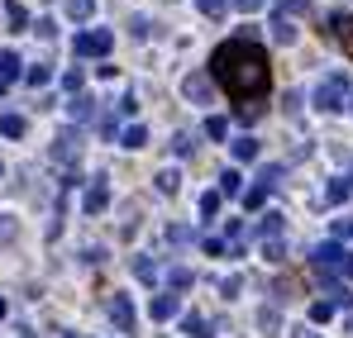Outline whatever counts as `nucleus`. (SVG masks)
Masks as SVG:
<instances>
[{
	"label": "nucleus",
	"mask_w": 353,
	"mask_h": 338,
	"mask_svg": "<svg viewBox=\"0 0 353 338\" xmlns=\"http://www.w3.org/2000/svg\"><path fill=\"white\" fill-rule=\"evenodd\" d=\"M110 319H115L119 334H134V305H129V295H119V291H115V300H110Z\"/></svg>",
	"instance_id": "nucleus-7"
},
{
	"label": "nucleus",
	"mask_w": 353,
	"mask_h": 338,
	"mask_svg": "<svg viewBox=\"0 0 353 338\" xmlns=\"http://www.w3.org/2000/svg\"><path fill=\"white\" fill-rule=\"evenodd\" d=\"M110 48H115V34L110 29H86V34L72 39V53L77 57H105Z\"/></svg>",
	"instance_id": "nucleus-4"
},
{
	"label": "nucleus",
	"mask_w": 353,
	"mask_h": 338,
	"mask_svg": "<svg viewBox=\"0 0 353 338\" xmlns=\"http://www.w3.org/2000/svg\"><path fill=\"white\" fill-rule=\"evenodd\" d=\"M148 315H153V319H172V315H181V300H176V295H153V300H148Z\"/></svg>",
	"instance_id": "nucleus-10"
},
{
	"label": "nucleus",
	"mask_w": 353,
	"mask_h": 338,
	"mask_svg": "<svg viewBox=\"0 0 353 338\" xmlns=\"http://www.w3.org/2000/svg\"><path fill=\"white\" fill-rule=\"evenodd\" d=\"M282 162H272V167H263L258 171V181H253V186H263V191H268V196H272V191H277V181H282Z\"/></svg>",
	"instance_id": "nucleus-16"
},
{
	"label": "nucleus",
	"mask_w": 353,
	"mask_h": 338,
	"mask_svg": "<svg viewBox=\"0 0 353 338\" xmlns=\"http://www.w3.org/2000/svg\"><path fill=\"white\" fill-rule=\"evenodd\" d=\"M349 196H353L349 176H339V181H334V186H330V191H325V200H330V205H339V200H349Z\"/></svg>",
	"instance_id": "nucleus-25"
},
{
	"label": "nucleus",
	"mask_w": 353,
	"mask_h": 338,
	"mask_svg": "<svg viewBox=\"0 0 353 338\" xmlns=\"http://www.w3.org/2000/svg\"><path fill=\"white\" fill-rule=\"evenodd\" d=\"M181 91H186L191 101H210V76H201V72H196V76H186V81H181Z\"/></svg>",
	"instance_id": "nucleus-15"
},
{
	"label": "nucleus",
	"mask_w": 353,
	"mask_h": 338,
	"mask_svg": "<svg viewBox=\"0 0 353 338\" xmlns=\"http://www.w3.org/2000/svg\"><path fill=\"white\" fill-rule=\"evenodd\" d=\"M24 129H29L24 114H0V134H5V138H24Z\"/></svg>",
	"instance_id": "nucleus-17"
},
{
	"label": "nucleus",
	"mask_w": 353,
	"mask_h": 338,
	"mask_svg": "<svg viewBox=\"0 0 353 338\" xmlns=\"http://www.w3.org/2000/svg\"><path fill=\"white\" fill-rule=\"evenodd\" d=\"M5 19H10V29H14V34H24V29H29V10H24L19 0H5Z\"/></svg>",
	"instance_id": "nucleus-14"
},
{
	"label": "nucleus",
	"mask_w": 353,
	"mask_h": 338,
	"mask_svg": "<svg viewBox=\"0 0 353 338\" xmlns=\"http://www.w3.org/2000/svg\"><path fill=\"white\" fill-rule=\"evenodd\" d=\"M101 134H105V138H119V119H115V114L101 119Z\"/></svg>",
	"instance_id": "nucleus-39"
},
{
	"label": "nucleus",
	"mask_w": 353,
	"mask_h": 338,
	"mask_svg": "<svg viewBox=\"0 0 353 338\" xmlns=\"http://www.w3.org/2000/svg\"><path fill=\"white\" fill-rule=\"evenodd\" d=\"M263 200H268L263 186H248V191H243V205H248V210H263Z\"/></svg>",
	"instance_id": "nucleus-32"
},
{
	"label": "nucleus",
	"mask_w": 353,
	"mask_h": 338,
	"mask_svg": "<svg viewBox=\"0 0 353 338\" xmlns=\"http://www.w3.org/2000/svg\"><path fill=\"white\" fill-rule=\"evenodd\" d=\"M134 277H139V282H158V262L139 257V262H134Z\"/></svg>",
	"instance_id": "nucleus-28"
},
{
	"label": "nucleus",
	"mask_w": 353,
	"mask_h": 338,
	"mask_svg": "<svg viewBox=\"0 0 353 338\" xmlns=\"http://www.w3.org/2000/svg\"><path fill=\"white\" fill-rule=\"evenodd\" d=\"M334 238H353V220H334Z\"/></svg>",
	"instance_id": "nucleus-43"
},
{
	"label": "nucleus",
	"mask_w": 353,
	"mask_h": 338,
	"mask_svg": "<svg viewBox=\"0 0 353 338\" xmlns=\"http://www.w3.org/2000/svg\"><path fill=\"white\" fill-rule=\"evenodd\" d=\"M24 81L39 91V86H48V81H53V67H48V62H39V67H29V72H24Z\"/></svg>",
	"instance_id": "nucleus-22"
},
{
	"label": "nucleus",
	"mask_w": 353,
	"mask_h": 338,
	"mask_svg": "<svg viewBox=\"0 0 353 338\" xmlns=\"http://www.w3.org/2000/svg\"><path fill=\"white\" fill-rule=\"evenodd\" d=\"M310 267H315V272H330V277L353 282V253H349V248H339V243H320V248L310 253Z\"/></svg>",
	"instance_id": "nucleus-2"
},
{
	"label": "nucleus",
	"mask_w": 353,
	"mask_h": 338,
	"mask_svg": "<svg viewBox=\"0 0 353 338\" xmlns=\"http://www.w3.org/2000/svg\"><path fill=\"white\" fill-rule=\"evenodd\" d=\"M349 334H353V315H349Z\"/></svg>",
	"instance_id": "nucleus-46"
},
{
	"label": "nucleus",
	"mask_w": 353,
	"mask_h": 338,
	"mask_svg": "<svg viewBox=\"0 0 353 338\" xmlns=\"http://www.w3.org/2000/svg\"><path fill=\"white\" fill-rule=\"evenodd\" d=\"M168 282H172V291H186L196 277H191V267H172V272H168Z\"/></svg>",
	"instance_id": "nucleus-30"
},
{
	"label": "nucleus",
	"mask_w": 353,
	"mask_h": 338,
	"mask_svg": "<svg viewBox=\"0 0 353 338\" xmlns=\"http://www.w3.org/2000/svg\"><path fill=\"white\" fill-rule=\"evenodd\" d=\"M72 338H77V334H72Z\"/></svg>",
	"instance_id": "nucleus-48"
},
{
	"label": "nucleus",
	"mask_w": 353,
	"mask_h": 338,
	"mask_svg": "<svg viewBox=\"0 0 353 338\" xmlns=\"http://www.w3.org/2000/svg\"><path fill=\"white\" fill-rule=\"evenodd\" d=\"M196 10H201V14H210V19H220V14L230 10V0H196Z\"/></svg>",
	"instance_id": "nucleus-29"
},
{
	"label": "nucleus",
	"mask_w": 353,
	"mask_h": 338,
	"mask_svg": "<svg viewBox=\"0 0 353 338\" xmlns=\"http://www.w3.org/2000/svg\"><path fill=\"white\" fill-rule=\"evenodd\" d=\"M282 14H292V19H305V14H310V0H282Z\"/></svg>",
	"instance_id": "nucleus-31"
},
{
	"label": "nucleus",
	"mask_w": 353,
	"mask_h": 338,
	"mask_svg": "<svg viewBox=\"0 0 353 338\" xmlns=\"http://www.w3.org/2000/svg\"><path fill=\"white\" fill-rule=\"evenodd\" d=\"M253 158H258V138H248V134L234 138V162H253Z\"/></svg>",
	"instance_id": "nucleus-19"
},
{
	"label": "nucleus",
	"mask_w": 353,
	"mask_h": 338,
	"mask_svg": "<svg viewBox=\"0 0 353 338\" xmlns=\"http://www.w3.org/2000/svg\"><path fill=\"white\" fill-rule=\"evenodd\" d=\"M239 14H253V10H263V0H230Z\"/></svg>",
	"instance_id": "nucleus-41"
},
{
	"label": "nucleus",
	"mask_w": 353,
	"mask_h": 338,
	"mask_svg": "<svg viewBox=\"0 0 353 338\" xmlns=\"http://www.w3.org/2000/svg\"><path fill=\"white\" fill-rule=\"evenodd\" d=\"M272 39H277V43H296V19L292 14H282V10L272 14Z\"/></svg>",
	"instance_id": "nucleus-11"
},
{
	"label": "nucleus",
	"mask_w": 353,
	"mask_h": 338,
	"mask_svg": "<svg viewBox=\"0 0 353 338\" xmlns=\"http://www.w3.org/2000/svg\"><path fill=\"white\" fill-rule=\"evenodd\" d=\"M181 334H191V338H210V319L191 310V315H181Z\"/></svg>",
	"instance_id": "nucleus-12"
},
{
	"label": "nucleus",
	"mask_w": 353,
	"mask_h": 338,
	"mask_svg": "<svg viewBox=\"0 0 353 338\" xmlns=\"http://www.w3.org/2000/svg\"><path fill=\"white\" fill-rule=\"evenodd\" d=\"M263 257H268V262H282V257H287L282 238H263Z\"/></svg>",
	"instance_id": "nucleus-27"
},
{
	"label": "nucleus",
	"mask_w": 353,
	"mask_h": 338,
	"mask_svg": "<svg viewBox=\"0 0 353 338\" xmlns=\"http://www.w3.org/2000/svg\"><path fill=\"white\" fill-rule=\"evenodd\" d=\"M129 29H134V39H148V19H143V14H134Z\"/></svg>",
	"instance_id": "nucleus-40"
},
{
	"label": "nucleus",
	"mask_w": 353,
	"mask_h": 338,
	"mask_svg": "<svg viewBox=\"0 0 353 338\" xmlns=\"http://www.w3.org/2000/svg\"><path fill=\"white\" fill-rule=\"evenodd\" d=\"M67 114H72V119H77V124H86V119H91V114H96V101H91V96H86V91H81V96H72V105H67Z\"/></svg>",
	"instance_id": "nucleus-13"
},
{
	"label": "nucleus",
	"mask_w": 353,
	"mask_h": 338,
	"mask_svg": "<svg viewBox=\"0 0 353 338\" xmlns=\"http://www.w3.org/2000/svg\"><path fill=\"white\" fill-rule=\"evenodd\" d=\"M349 76L344 72H334V76H325L320 86H315V110H344V101H349Z\"/></svg>",
	"instance_id": "nucleus-3"
},
{
	"label": "nucleus",
	"mask_w": 353,
	"mask_h": 338,
	"mask_svg": "<svg viewBox=\"0 0 353 338\" xmlns=\"http://www.w3.org/2000/svg\"><path fill=\"white\" fill-rule=\"evenodd\" d=\"M67 14H72L77 24H86V19L96 14V0H67Z\"/></svg>",
	"instance_id": "nucleus-23"
},
{
	"label": "nucleus",
	"mask_w": 353,
	"mask_h": 338,
	"mask_svg": "<svg viewBox=\"0 0 353 338\" xmlns=\"http://www.w3.org/2000/svg\"><path fill=\"white\" fill-rule=\"evenodd\" d=\"M349 105H353V91H349Z\"/></svg>",
	"instance_id": "nucleus-47"
},
{
	"label": "nucleus",
	"mask_w": 353,
	"mask_h": 338,
	"mask_svg": "<svg viewBox=\"0 0 353 338\" xmlns=\"http://www.w3.org/2000/svg\"><path fill=\"white\" fill-rule=\"evenodd\" d=\"M191 148H196V143H191V138H186V134H176V138H172V153H176V158H186V153H191Z\"/></svg>",
	"instance_id": "nucleus-38"
},
{
	"label": "nucleus",
	"mask_w": 353,
	"mask_h": 338,
	"mask_svg": "<svg viewBox=\"0 0 353 338\" xmlns=\"http://www.w3.org/2000/svg\"><path fill=\"white\" fill-rule=\"evenodd\" d=\"M220 196H243V176H239L234 167L220 171Z\"/></svg>",
	"instance_id": "nucleus-21"
},
{
	"label": "nucleus",
	"mask_w": 353,
	"mask_h": 338,
	"mask_svg": "<svg viewBox=\"0 0 353 338\" xmlns=\"http://www.w3.org/2000/svg\"><path fill=\"white\" fill-rule=\"evenodd\" d=\"M191 238H196V229H186V224L172 229V243H191Z\"/></svg>",
	"instance_id": "nucleus-42"
},
{
	"label": "nucleus",
	"mask_w": 353,
	"mask_h": 338,
	"mask_svg": "<svg viewBox=\"0 0 353 338\" xmlns=\"http://www.w3.org/2000/svg\"><path fill=\"white\" fill-rule=\"evenodd\" d=\"M158 191H163V196H176V191H181V176H176L172 167L158 171Z\"/></svg>",
	"instance_id": "nucleus-26"
},
{
	"label": "nucleus",
	"mask_w": 353,
	"mask_h": 338,
	"mask_svg": "<svg viewBox=\"0 0 353 338\" xmlns=\"http://www.w3.org/2000/svg\"><path fill=\"white\" fill-rule=\"evenodd\" d=\"M258 238H282V215H272V210H268V215L258 220Z\"/></svg>",
	"instance_id": "nucleus-20"
},
{
	"label": "nucleus",
	"mask_w": 353,
	"mask_h": 338,
	"mask_svg": "<svg viewBox=\"0 0 353 338\" xmlns=\"http://www.w3.org/2000/svg\"><path fill=\"white\" fill-rule=\"evenodd\" d=\"M292 338H320V334H315V329H305V324H301V329H296Z\"/></svg>",
	"instance_id": "nucleus-44"
},
{
	"label": "nucleus",
	"mask_w": 353,
	"mask_h": 338,
	"mask_svg": "<svg viewBox=\"0 0 353 338\" xmlns=\"http://www.w3.org/2000/svg\"><path fill=\"white\" fill-rule=\"evenodd\" d=\"M205 76H210V86H220V91L234 101L239 124L263 119V101H268V86H272V62H268V48H263L258 39H248V34L225 39V43L210 53Z\"/></svg>",
	"instance_id": "nucleus-1"
},
{
	"label": "nucleus",
	"mask_w": 353,
	"mask_h": 338,
	"mask_svg": "<svg viewBox=\"0 0 353 338\" xmlns=\"http://www.w3.org/2000/svg\"><path fill=\"white\" fill-rule=\"evenodd\" d=\"M330 315H334V305H330V300H315V305H310V319H315V324H325Z\"/></svg>",
	"instance_id": "nucleus-35"
},
{
	"label": "nucleus",
	"mask_w": 353,
	"mask_h": 338,
	"mask_svg": "<svg viewBox=\"0 0 353 338\" xmlns=\"http://www.w3.org/2000/svg\"><path fill=\"white\" fill-rule=\"evenodd\" d=\"M0 319H5V300H0Z\"/></svg>",
	"instance_id": "nucleus-45"
},
{
	"label": "nucleus",
	"mask_w": 353,
	"mask_h": 338,
	"mask_svg": "<svg viewBox=\"0 0 353 338\" xmlns=\"http://www.w3.org/2000/svg\"><path fill=\"white\" fill-rule=\"evenodd\" d=\"M62 86H67V91H72V96H81V67H72V72H67V76H62Z\"/></svg>",
	"instance_id": "nucleus-37"
},
{
	"label": "nucleus",
	"mask_w": 353,
	"mask_h": 338,
	"mask_svg": "<svg viewBox=\"0 0 353 338\" xmlns=\"http://www.w3.org/2000/svg\"><path fill=\"white\" fill-rule=\"evenodd\" d=\"M72 158H81V129H62L53 138V162H72Z\"/></svg>",
	"instance_id": "nucleus-6"
},
{
	"label": "nucleus",
	"mask_w": 353,
	"mask_h": 338,
	"mask_svg": "<svg viewBox=\"0 0 353 338\" xmlns=\"http://www.w3.org/2000/svg\"><path fill=\"white\" fill-rule=\"evenodd\" d=\"M330 34L344 43V53H353V14H344V10H334L330 14Z\"/></svg>",
	"instance_id": "nucleus-8"
},
{
	"label": "nucleus",
	"mask_w": 353,
	"mask_h": 338,
	"mask_svg": "<svg viewBox=\"0 0 353 338\" xmlns=\"http://www.w3.org/2000/svg\"><path fill=\"white\" fill-rule=\"evenodd\" d=\"M258 324H263V329L272 334V329L282 324V315H277V305H263V315H258Z\"/></svg>",
	"instance_id": "nucleus-33"
},
{
	"label": "nucleus",
	"mask_w": 353,
	"mask_h": 338,
	"mask_svg": "<svg viewBox=\"0 0 353 338\" xmlns=\"http://www.w3.org/2000/svg\"><path fill=\"white\" fill-rule=\"evenodd\" d=\"M14 233H19V224L10 215H0V243H14Z\"/></svg>",
	"instance_id": "nucleus-36"
},
{
	"label": "nucleus",
	"mask_w": 353,
	"mask_h": 338,
	"mask_svg": "<svg viewBox=\"0 0 353 338\" xmlns=\"http://www.w3.org/2000/svg\"><path fill=\"white\" fill-rule=\"evenodd\" d=\"M201 215H220V191H205L201 196Z\"/></svg>",
	"instance_id": "nucleus-34"
},
{
	"label": "nucleus",
	"mask_w": 353,
	"mask_h": 338,
	"mask_svg": "<svg viewBox=\"0 0 353 338\" xmlns=\"http://www.w3.org/2000/svg\"><path fill=\"white\" fill-rule=\"evenodd\" d=\"M205 138H230V119L225 114H210L205 119Z\"/></svg>",
	"instance_id": "nucleus-24"
},
{
	"label": "nucleus",
	"mask_w": 353,
	"mask_h": 338,
	"mask_svg": "<svg viewBox=\"0 0 353 338\" xmlns=\"http://www.w3.org/2000/svg\"><path fill=\"white\" fill-rule=\"evenodd\" d=\"M14 81H19V53H14V48H5V53H0V96H5Z\"/></svg>",
	"instance_id": "nucleus-9"
},
{
	"label": "nucleus",
	"mask_w": 353,
	"mask_h": 338,
	"mask_svg": "<svg viewBox=\"0 0 353 338\" xmlns=\"http://www.w3.org/2000/svg\"><path fill=\"white\" fill-rule=\"evenodd\" d=\"M110 205V176H91V186H86V200H81V210L86 215H101Z\"/></svg>",
	"instance_id": "nucleus-5"
},
{
	"label": "nucleus",
	"mask_w": 353,
	"mask_h": 338,
	"mask_svg": "<svg viewBox=\"0 0 353 338\" xmlns=\"http://www.w3.org/2000/svg\"><path fill=\"white\" fill-rule=\"evenodd\" d=\"M143 143H148V129H143V124H129V129L119 134V148H143Z\"/></svg>",
	"instance_id": "nucleus-18"
}]
</instances>
